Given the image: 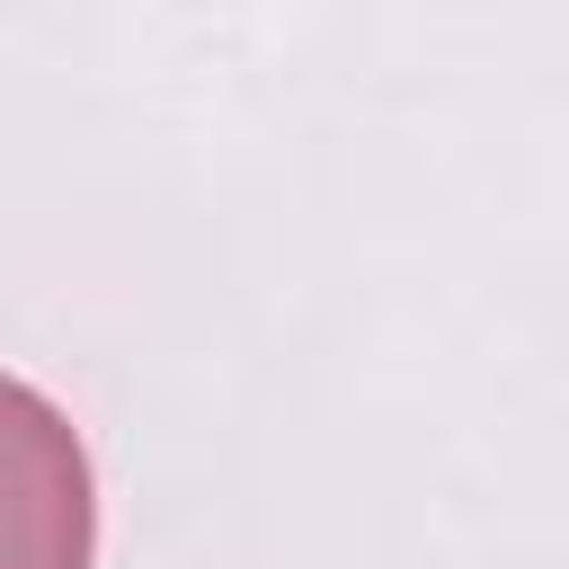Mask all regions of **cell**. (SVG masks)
I'll return each instance as SVG.
<instances>
[{
  "instance_id": "cell-1",
  "label": "cell",
  "mask_w": 569,
  "mask_h": 569,
  "mask_svg": "<svg viewBox=\"0 0 569 569\" xmlns=\"http://www.w3.org/2000/svg\"><path fill=\"white\" fill-rule=\"evenodd\" d=\"M98 480L80 427L18 373H0V569H89Z\"/></svg>"
}]
</instances>
